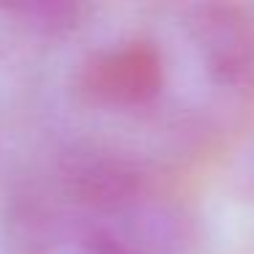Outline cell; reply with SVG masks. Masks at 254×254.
<instances>
[{
	"instance_id": "obj_1",
	"label": "cell",
	"mask_w": 254,
	"mask_h": 254,
	"mask_svg": "<svg viewBox=\"0 0 254 254\" xmlns=\"http://www.w3.org/2000/svg\"><path fill=\"white\" fill-rule=\"evenodd\" d=\"M22 254H175V221L121 156L77 153L17 213Z\"/></svg>"
},
{
	"instance_id": "obj_3",
	"label": "cell",
	"mask_w": 254,
	"mask_h": 254,
	"mask_svg": "<svg viewBox=\"0 0 254 254\" xmlns=\"http://www.w3.org/2000/svg\"><path fill=\"white\" fill-rule=\"evenodd\" d=\"M186 30L210 82L224 90L254 88V19L235 6L186 8Z\"/></svg>"
},
{
	"instance_id": "obj_2",
	"label": "cell",
	"mask_w": 254,
	"mask_h": 254,
	"mask_svg": "<svg viewBox=\"0 0 254 254\" xmlns=\"http://www.w3.org/2000/svg\"><path fill=\"white\" fill-rule=\"evenodd\" d=\"M170 82L167 55L159 41L128 33L99 44L74 71L77 99L90 110L131 115L159 104Z\"/></svg>"
}]
</instances>
